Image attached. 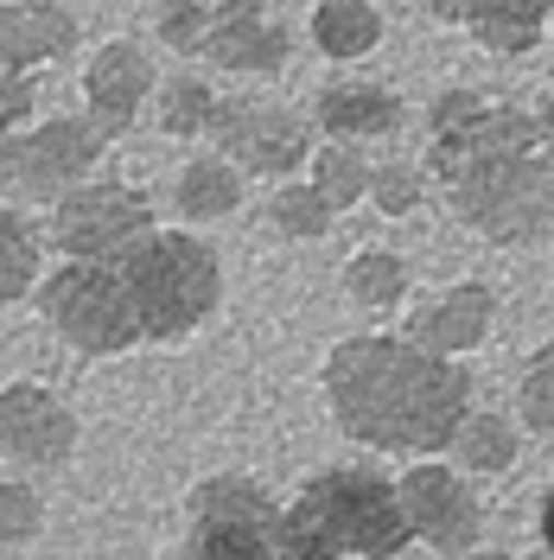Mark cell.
Returning a JSON list of instances; mask_svg holds the SVG:
<instances>
[{
	"label": "cell",
	"instance_id": "6da1fadb",
	"mask_svg": "<svg viewBox=\"0 0 554 560\" xmlns=\"http://www.w3.org/2000/svg\"><path fill=\"white\" fill-rule=\"evenodd\" d=\"M427 173L452 217L490 248L554 243V153L529 108L478 90H447L427 108Z\"/></svg>",
	"mask_w": 554,
	"mask_h": 560
},
{
	"label": "cell",
	"instance_id": "7a4b0ae2",
	"mask_svg": "<svg viewBox=\"0 0 554 560\" xmlns=\"http://www.w3.org/2000/svg\"><path fill=\"white\" fill-rule=\"evenodd\" d=\"M325 420L357 453L427 458L447 453L452 427L478 401V376L465 357L415 345L408 331H350L319 363Z\"/></svg>",
	"mask_w": 554,
	"mask_h": 560
},
{
	"label": "cell",
	"instance_id": "3957f363",
	"mask_svg": "<svg viewBox=\"0 0 554 560\" xmlns=\"http://www.w3.org/2000/svg\"><path fill=\"white\" fill-rule=\"evenodd\" d=\"M115 268L128 280L147 325V345H185L198 338L210 318L223 313V255L192 230V223H153L140 243L115 255Z\"/></svg>",
	"mask_w": 554,
	"mask_h": 560
},
{
	"label": "cell",
	"instance_id": "277c9868",
	"mask_svg": "<svg viewBox=\"0 0 554 560\" xmlns=\"http://www.w3.org/2000/svg\"><path fill=\"white\" fill-rule=\"evenodd\" d=\"M287 516L332 541L350 560H408L415 555V528L402 510V485L395 471H382L370 458H338L300 478V490L287 497Z\"/></svg>",
	"mask_w": 554,
	"mask_h": 560
},
{
	"label": "cell",
	"instance_id": "5b68a950",
	"mask_svg": "<svg viewBox=\"0 0 554 560\" xmlns=\"http://www.w3.org/2000/svg\"><path fill=\"white\" fill-rule=\"evenodd\" d=\"M45 331L70 345L77 357H128V350L147 345V325H140V306L128 293V280L115 261H83V255H65L51 275L38 280L33 293Z\"/></svg>",
	"mask_w": 554,
	"mask_h": 560
},
{
	"label": "cell",
	"instance_id": "8992f818",
	"mask_svg": "<svg viewBox=\"0 0 554 560\" xmlns=\"http://www.w3.org/2000/svg\"><path fill=\"white\" fill-rule=\"evenodd\" d=\"M402 485V510H408V528H415V548L420 555H472L485 548V490L472 471H459L447 453H427V458H408L395 471Z\"/></svg>",
	"mask_w": 554,
	"mask_h": 560
},
{
	"label": "cell",
	"instance_id": "52a82bcc",
	"mask_svg": "<svg viewBox=\"0 0 554 560\" xmlns=\"http://www.w3.org/2000/svg\"><path fill=\"white\" fill-rule=\"evenodd\" d=\"M153 198L128 185V178H83L58 205H45V236L58 255H83V261H115L128 243L153 230Z\"/></svg>",
	"mask_w": 554,
	"mask_h": 560
},
{
	"label": "cell",
	"instance_id": "ba28073f",
	"mask_svg": "<svg viewBox=\"0 0 554 560\" xmlns=\"http://www.w3.org/2000/svg\"><path fill=\"white\" fill-rule=\"evenodd\" d=\"M210 147L223 160H236L249 178H300L312 160V128L307 115L268 103V96H223L217 121H210Z\"/></svg>",
	"mask_w": 554,
	"mask_h": 560
},
{
	"label": "cell",
	"instance_id": "9c48e42d",
	"mask_svg": "<svg viewBox=\"0 0 554 560\" xmlns=\"http://www.w3.org/2000/svg\"><path fill=\"white\" fill-rule=\"evenodd\" d=\"M108 153V135L90 115H38L20 135V166H13V205H58L83 178H96Z\"/></svg>",
	"mask_w": 554,
	"mask_h": 560
},
{
	"label": "cell",
	"instance_id": "30bf717a",
	"mask_svg": "<svg viewBox=\"0 0 554 560\" xmlns=\"http://www.w3.org/2000/svg\"><path fill=\"white\" fill-rule=\"evenodd\" d=\"M0 440H7V458H20L26 471H58L83 440V420L51 383L13 376L0 383Z\"/></svg>",
	"mask_w": 554,
	"mask_h": 560
},
{
	"label": "cell",
	"instance_id": "8fae6325",
	"mask_svg": "<svg viewBox=\"0 0 554 560\" xmlns=\"http://www.w3.org/2000/svg\"><path fill=\"white\" fill-rule=\"evenodd\" d=\"M497 313H504L497 287L478 280V275H459V280H447V287L408 300L402 331H408L415 345L440 350V357H478V350L497 338Z\"/></svg>",
	"mask_w": 554,
	"mask_h": 560
},
{
	"label": "cell",
	"instance_id": "7c38bea8",
	"mask_svg": "<svg viewBox=\"0 0 554 560\" xmlns=\"http://www.w3.org/2000/svg\"><path fill=\"white\" fill-rule=\"evenodd\" d=\"M153 96H160V77H153L147 45H135V38H103V45L83 58V115H90L108 140L128 135Z\"/></svg>",
	"mask_w": 554,
	"mask_h": 560
},
{
	"label": "cell",
	"instance_id": "4fadbf2b",
	"mask_svg": "<svg viewBox=\"0 0 554 560\" xmlns=\"http://www.w3.org/2000/svg\"><path fill=\"white\" fill-rule=\"evenodd\" d=\"M293 51V38L268 13V0H217L210 7V38L205 58L230 77H275Z\"/></svg>",
	"mask_w": 554,
	"mask_h": 560
},
{
	"label": "cell",
	"instance_id": "5bb4252c",
	"mask_svg": "<svg viewBox=\"0 0 554 560\" xmlns=\"http://www.w3.org/2000/svg\"><path fill=\"white\" fill-rule=\"evenodd\" d=\"M83 45L77 13L58 0H0V65L38 77V70L65 65L70 51Z\"/></svg>",
	"mask_w": 554,
	"mask_h": 560
},
{
	"label": "cell",
	"instance_id": "9a60e30c",
	"mask_svg": "<svg viewBox=\"0 0 554 560\" xmlns=\"http://www.w3.org/2000/svg\"><path fill=\"white\" fill-rule=\"evenodd\" d=\"M522 446H529V427L517 420V408H485V401H472L465 420L452 427L447 458L459 471H472L478 485H504V478H517Z\"/></svg>",
	"mask_w": 554,
	"mask_h": 560
},
{
	"label": "cell",
	"instance_id": "2e32d148",
	"mask_svg": "<svg viewBox=\"0 0 554 560\" xmlns=\"http://www.w3.org/2000/svg\"><path fill=\"white\" fill-rule=\"evenodd\" d=\"M312 121L325 128V140H382L402 128V96L389 83H325L312 96Z\"/></svg>",
	"mask_w": 554,
	"mask_h": 560
},
{
	"label": "cell",
	"instance_id": "e0dca14e",
	"mask_svg": "<svg viewBox=\"0 0 554 560\" xmlns=\"http://www.w3.org/2000/svg\"><path fill=\"white\" fill-rule=\"evenodd\" d=\"M338 287H345V300L357 313H408V300H415V261L402 255V248H382V243H363L345 255V268H338Z\"/></svg>",
	"mask_w": 554,
	"mask_h": 560
},
{
	"label": "cell",
	"instance_id": "ac0fdd59",
	"mask_svg": "<svg viewBox=\"0 0 554 560\" xmlns=\"http://www.w3.org/2000/svg\"><path fill=\"white\" fill-rule=\"evenodd\" d=\"M243 166L223 160V153H192L185 166L173 173V217L205 230V223H223L243 210Z\"/></svg>",
	"mask_w": 554,
	"mask_h": 560
},
{
	"label": "cell",
	"instance_id": "d6986e66",
	"mask_svg": "<svg viewBox=\"0 0 554 560\" xmlns=\"http://www.w3.org/2000/svg\"><path fill=\"white\" fill-rule=\"evenodd\" d=\"M287 541V516L268 523H230V516H185L173 560H275Z\"/></svg>",
	"mask_w": 554,
	"mask_h": 560
},
{
	"label": "cell",
	"instance_id": "ffe728a7",
	"mask_svg": "<svg viewBox=\"0 0 554 560\" xmlns=\"http://www.w3.org/2000/svg\"><path fill=\"white\" fill-rule=\"evenodd\" d=\"M45 223H33L13 198H0V313L33 300L45 280Z\"/></svg>",
	"mask_w": 554,
	"mask_h": 560
},
{
	"label": "cell",
	"instance_id": "44dd1931",
	"mask_svg": "<svg viewBox=\"0 0 554 560\" xmlns=\"http://www.w3.org/2000/svg\"><path fill=\"white\" fill-rule=\"evenodd\" d=\"M185 516H230V523H268L287 516V497L262 485L255 471H205L185 490Z\"/></svg>",
	"mask_w": 554,
	"mask_h": 560
},
{
	"label": "cell",
	"instance_id": "7402d4cb",
	"mask_svg": "<svg viewBox=\"0 0 554 560\" xmlns=\"http://www.w3.org/2000/svg\"><path fill=\"white\" fill-rule=\"evenodd\" d=\"M307 33L332 65H350V58H370L382 45V13L377 0H319Z\"/></svg>",
	"mask_w": 554,
	"mask_h": 560
},
{
	"label": "cell",
	"instance_id": "603a6c76",
	"mask_svg": "<svg viewBox=\"0 0 554 560\" xmlns=\"http://www.w3.org/2000/svg\"><path fill=\"white\" fill-rule=\"evenodd\" d=\"M262 217H268V230L287 236V243H325L345 210L332 205L312 178H280L275 191H268V205H262Z\"/></svg>",
	"mask_w": 554,
	"mask_h": 560
},
{
	"label": "cell",
	"instance_id": "cb8c5ba5",
	"mask_svg": "<svg viewBox=\"0 0 554 560\" xmlns=\"http://www.w3.org/2000/svg\"><path fill=\"white\" fill-rule=\"evenodd\" d=\"M542 26H554V0H478L472 7V38L497 58H522Z\"/></svg>",
	"mask_w": 554,
	"mask_h": 560
},
{
	"label": "cell",
	"instance_id": "d4e9b609",
	"mask_svg": "<svg viewBox=\"0 0 554 560\" xmlns=\"http://www.w3.org/2000/svg\"><path fill=\"white\" fill-rule=\"evenodd\" d=\"M370 173H377V160L363 153V140H325V147H312V160H307V178L338 210L370 205Z\"/></svg>",
	"mask_w": 554,
	"mask_h": 560
},
{
	"label": "cell",
	"instance_id": "484cf974",
	"mask_svg": "<svg viewBox=\"0 0 554 560\" xmlns=\"http://www.w3.org/2000/svg\"><path fill=\"white\" fill-rule=\"evenodd\" d=\"M217 108H223V96L210 90L205 77L178 70V77H166V83H160V103H153V115H160V135H173V140H210Z\"/></svg>",
	"mask_w": 554,
	"mask_h": 560
},
{
	"label": "cell",
	"instance_id": "4316f807",
	"mask_svg": "<svg viewBox=\"0 0 554 560\" xmlns=\"http://www.w3.org/2000/svg\"><path fill=\"white\" fill-rule=\"evenodd\" d=\"M517 420L529 427V440H542V446H554V338H542V345L522 357L517 370Z\"/></svg>",
	"mask_w": 554,
	"mask_h": 560
},
{
	"label": "cell",
	"instance_id": "83f0119b",
	"mask_svg": "<svg viewBox=\"0 0 554 560\" xmlns=\"http://www.w3.org/2000/svg\"><path fill=\"white\" fill-rule=\"evenodd\" d=\"M38 83L20 70L0 65V198H13V166H20V135L33 128L38 115Z\"/></svg>",
	"mask_w": 554,
	"mask_h": 560
},
{
	"label": "cell",
	"instance_id": "f1b7e54d",
	"mask_svg": "<svg viewBox=\"0 0 554 560\" xmlns=\"http://www.w3.org/2000/svg\"><path fill=\"white\" fill-rule=\"evenodd\" d=\"M427 166L415 160H377V173H370V210L389 217V223H402V217H415L427 205Z\"/></svg>",
	"mask_w": 554,
	"mask_h": 560
},
{
	"label": "cell",
	"instance_id": "f546056e",
	"mask_svg": "<svg viewBox=\"0 0 554 560\" xmlns=\"http://www.w3.org/2000/svg\"><path fill=\"white\" fill-rule=\"evenodd\" d=\"M45 535V490L33 478H0V541L26 548Z\"/></svg>",
	"mask_w": 554,
	"mask_h": 560
},
{
	"label": "cell",
	"instance_id": "4dcf8cb0",
	"mask_svg": "<svg viewBox=\"0 0 554 560\" xmlns=\"http://www.w3.org/2000/svg\"><path fill=\"white\" fill-rule=\"evenodd\" d=\"M153 38L178 51V58H205V38H210V0H160V13H153Z\"/></svg>",
	"mask_w": 554,
	"mask_h": 560
},
{
	"label": "cell",
	"instance_id": "1f68e13d",
	"mask_svg": "<svg viewBox=\"0 0 554 560\" xmlns=\"http://www.w3.org/2000/svg\"><path fill=\"white\" fill-rule=\"evenodd\" d=\"M275 560H350V555H338L332 541H319V535H307V528L287 516V541H280V555Z\"/></svg>",
	"mask_w": 554,
	"mask_h": 560
},
{
	"label": "cell",
	"instance_id": "d6a6232c",
	"mask_svg": "<svg viewBox=\"0 0 554 560\" xmlns=\"http://www.w3.org/2000/svg\"><path fill=\"white\" fill-rule=\"evenodd\" d=\"M472 7H478V0H427V13H434L440 26H472Z\"/></svg>",
	"mask_w": 554,
	"mask_h": 560
},
{
	"label": "cell",
	"instance_id": "836d02e7",
	"mask_svg": "<svg viewBox=\"0 0 554 560\" xmlns=\"http://www.w3.org/2000/svg\"><path fill=\"white\" fill-rule=\"evenodd\" d=\"M535 535H542V548L554 555V478L542 485V510H535Z\"/></svg>",
	"mask_w": 554,
	"mask_h": 560
},
{
	"label": "cell",
	"instance_id": "e575fe53",
	"mask_svg": "<svg viewBox=\"0 0 554 560\" xmlns=\"http://www.w3.org/2000/svg\"><path fill=\"white\" fill-rule=\"evenodd\" d=\"M427 560H440V555H427ZM452 560H522V555H510V548H472V555H452Z\"/></svg>",
	"mask_w": 554,
	"mask_h": 560
},
{
	"label": "cell",
	"instance_id": "d590c367",
	"mask_svg": "<svg viewBox=\"0 0 554 560\" xmlns=\"http://www.w3.org/2000/svg\"><path fill=\"white\" fill-rule=\"evenodd\" d=\"M535 121H542V140H549V153H554V90L542 96V108H535Z\"/></svg>",
	"mask_w": 554,
	"mask_h": 560
},
{
	"label": "cell",
	"instance_id": "8d00e7d4",
	"mask_svg": "<svg viewBox=\"0 0 554 560\" xmlns=\"http://www.w3.org/2000/svg\"><path fill=\"white\" fill-rule=\"evenodd\" d=\"M0 465H7V440H0Z\"/></svg>",
	"mask_w": 554,
	"mask_h": 560
},
{
	"label": "cell",
	"instance_id": "74e56055",
	"mask_svg": "<svg viewBox=\"0 0 554 560\" xmlns=\"http://www.w3.org/2000/svg\"><path fill=\"white\" fill-rule=\"evenodd\" d=\"M0 560H7V541H0Z\"/></svg>",
	"mask_w": 554,
	"mask_h": 560
},
{
	"label": "cell",
	"instance_id": "f35d334b",
	"mask_svg": "<svg viewBox=\"0 0 554 560\" xmlns=\"http://www.w3.org/2000/svg\"><path fill=\"white\" fill-rule=\"evenodd\" d=\"M549 33H554V26H549Z\"/></svg>",
	"mask_w": 554,
	"mask_h": 560
}]
</instances>
